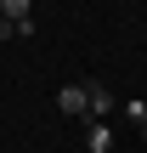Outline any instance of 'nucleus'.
<instances>
[{"label": "nucleus", "mask_w": 147, "mask_h": 153, "mask_svg": "<svg viewBox=\"0 0 147 153\" xmlns=\"http://www.w3.org/2000/svg\"><path fill=\"white\" fill-rule=\"evenodd\" d=\"M85 91H91V119H108V114H113V108H119V102H113V91H108V85H85Z\"/></svg>", "instance_id": "nucleus-2"}, {"label": "nucleus", "mask_w": 147, "mask_h": 153, "mask_svg": "<svg viewBox=\"0 0 147 153\" xmlns=\"http://www.w3.org/2000/svg\"><path fill=\"white\" fill-rule=\"evenodd\" d=\"M119 114H125V119H130V125H136V131H142V125H147V102H142V97H130V102H125V108H119Z\"/></svg>", "instance_id": "nucleus-5"}, {"label": "nucleus", "mask_w": 147, "mask_h": 153, "mask_svg": "<svg viewBox=\"0 0 147 153\" xmlns=\"http://www.w3.org/2000/svg\"><path fill=\"white\" fill-rule=\"evenodd\" d=\"M57 108H62L68 119H85V114H91V91H85V85H62V91H57Z\"/></svg>", "instance_id": "nucleus-1"}, {"label": "nucleus", "mask_w": 147, "mask_h": 153, "mask_svg": "<svg viewBox=\"0 0 147 153\" xmlns=\"http://www.w3.org/2000/svg\"><path fill=\"white\" fill-rule=\"evenodd\" d=\"M28 6H34V0H0V17H11V23H28Z\"/></svg>", "instance_id": "nucleus-4"}, {"label": "nucleus", "mask_w": 147, "mask_h": 153, "mask_svg": "<svg viewBox=\"0 0 147 153\" xmlns=\"http://www.w3.org/2000/svg\"><path fill=\"white\" fill-rule=\"evenodd\" d=\"M85 142H91V153H113V131H108L102 119H91V136H85Z\"/></svg>", "instance_id": "nucleus-3"}, {"label": "nucleus", "mask_w": 147, "mask_h": 153, "mask_svg": "<svg viewBox=\"0 0 147 153\" xmlns=\"http://www.w3.org/2000/svg\"><path fill=\"white\" fill-rule=\"evenodd\" d=\"M142 142H147V125H142Z\"/></svg>", "instance_id": "nucleus-7"}, {"label": "nucleus", "mask_w": 147, "mask_h": 153, "mask_svg": "<svg viewBox=\"0 0 147 153\" xmlns=\"http://www.w3.org/2000/svg\"><path fill=\"white\" fill-rule=\"evenodd\" d=\"M6 40H17V23H11V17H0V45H6Z\"/></svg>", "instance_id": "nucleus-6"}]
</instances>
